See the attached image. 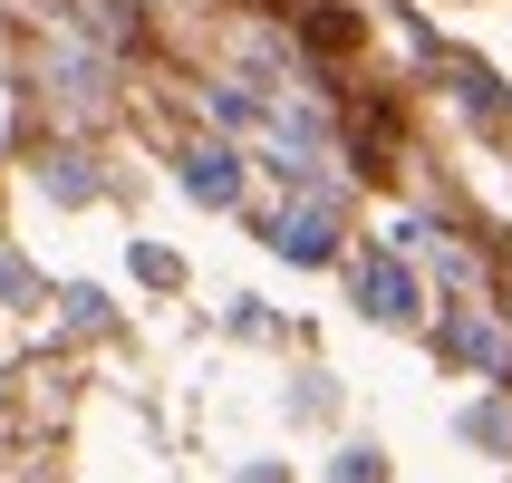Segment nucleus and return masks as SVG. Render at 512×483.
<instances>
[{
  "label": "nucleus",
  "mask_w": 512,
  "mask_h": 483,
  "mask_svg": "<svg viewBox=\"0 0 512 483\" xmlns=\"http://www.w3.org/2000/svg\"><path fill=\"white\" fill-rule=\"evenodd\" d=\"M368 310H387V319H416V290H406V271H368Z\"/></svg>",
  "instance_id": "nucleus-1"
}]
</instances>
